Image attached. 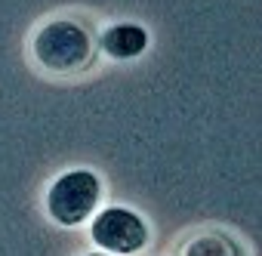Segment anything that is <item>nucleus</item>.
<instances>
[{
  "label": "nucleus",
  "mask_w": 262,
  "mask_h": 256,
  "mask_svg": "<svg viewBox=\"0 0 262 256\" xmlns=\"http://www.w3.org/2000/svg\"><path fill=\"white\" fill-rule=\"evenodd\" d=\"M90 238L102 253H117V256H133L148 244V225L145 219L129 210V207H105L93 216Z\"/></svg>",
  "instance_id": "7ed1b4c3"
},
{
  "label": "nucleus",
  "mask_w": 262,
  "mask_h": 256,
  "mask_svg": "<svg viewBox=\"0 0 262 256\" xmlns=\"http://www.w3.org/2000/svg\"><path fill=\"white\" fill-rule=\"evenodd\" d=\"M99 47L105 50V56L117 59V62H126V59H136L145 53L148 47V31L142 25H129V22H120V25H111L102 31L99 37Z\"/></svg>",
  "instance_id": "20e7f679"
},
{
  "label": "nucleus",
  "mask_w": 262,
  "mask_h": 256,
  "mask_svg": "<svg viewBox=\"0 0 262 256\" xmlns=\"http://www.w3.org/2000/svg\"><path fill=\"white\" fill-rule=\"evenodd\" d=\"M182 256H237V247L222 234H198L185 244Z\"/></svg>",
  "instance_id": "39448f33"
},
{
  "label": "nucleus",
  "mask_w": 262,
  "mask_h": 256,
  "mask_svg": "<svg viewBox=\"0 0 262 256\" xmlns=\"http://www.w3.org/2000/svg\"><path fill=\"white\" fill-rule=\"evenodd\" d=\"M86 256H108V253H86Z\"/></svg>",
  "instance_id": "423d86ee"
},
{
  "label": "nucleus",
  "mask_w": 262,
  "mask_h": 256,
  "mask_svg": "<svg viewBox=\"0 0 262 256\" xmlns=\"http://www.w3.org/2000/svg\"><path fill=\"white\" fill-rule=\"evenodd\" d=\"M34 62L50 74H74L93 59V37L74 19H53L31 40Z\"/></svg>",
  "instance_id": "f257e3e1"
},
{
  "label": "nucleus",
  "mask_w": 262,
  "mask_h": 256,
  "mask_svg": "<svg viewBox=\"0 0 262 256\" xmlns=\"http://www.w3.org/2000/svg\"><path fill=\"white\" fill-rule=\"evenodd\" d=\"M102 198V182L93 170H68L53 179L47 191V213L59 225L71 228L93 216Z\"/></svg>",
  "instance_id": "f03ea898"
}]
</instances>
